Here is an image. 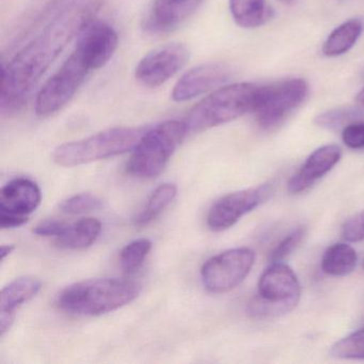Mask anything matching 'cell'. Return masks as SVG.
I'll use <instances>...</instances> for the list:
<instances>
[{
    "label": "cell",
    "mask_w": 364,
    "mask_h": 364,
    "mask_svg": "<svg viewBox=\"0 0 364 364\" xmlns=\"http://www.w3.org/2000/svg\"><path fill=\"white\" fill-rule=\"evenodd\" d=\"M363 31L361 21L349 20L336 27L323 46V53L327 57H338L344 55L355 46Z\"/></svg>",
    "instance_id": "obj_21"
},
{
    "label": "cell",
    "mask_w": 364,
    "mask_h": 364,
    "mask_svg": "<svg viewBox=\"0 0 364 364\" xmlns=\"http://www.w3.org/2000/svg\"><path fill=\"white\" fill-rule=\"evenodd\" d=\"M304 235H306V228L302 227V225L289 232V233L274 247V250L270 253V263L282 262L285 257H289V255L299 246L300 242L304 240Z\"/></svg>",
    "instance_id": "obj_26"
},
{
    "label": "cell",
    "mask_w": 364,
    "mask_h": 364,
    "mask_svg": "<svg viewBox=\"0 0 364 364\" xmlns=\"http://www.w3.org/2000/svg\"><path fill=\"white\" fill-rule=\"evenodd\" d=\"M67 223H63V221L58 220H46L42 221L41 223L37 225L33 229V233L37 234L39 236H55V237H59L65 233V230L68 228Z\"/></svg>",
    "instance_id": "obj_30"
},
{
    "label": "cell",
    "mask_w": 364,
    "mask_h": 364,
    "mask_svg": "<svg viewBox=\"0 0 364 364\" xmlns=\"http://www.w3.org/2000/svg\"><path fill=\"white\" fill-rule=\"evenodd\" d=\"M188 132L186 122L176 120L166 121L149 129L133 149L127 172L139 178H156Z\"/></svg>",
    "instance_id": "obj_5"
},
{
    "label": "cell",
    "mask_w": 364,
    "mask_h": 364,
    "mask_svg": "<svg viewBox=\"0 0 364 364\" xmlns=\"http://www.w3.org/2000/svg\"><path fill=\"white\" fill-rule=\"evenodd\" d=\"M343 238L347 242H359L364 240V210L358 213L345 221L341 231Z\"/></svg>",
    "instance_id": "obj_28"
},
{
    "label": "cell",
    "mask_w": 364,
    "mask_h": 364,
    "mask_svg": "<svg viewBox=\"0 0 364 364\" xmlns=\"http://www.w3.org/2000/svg\"><path fill=\"white\" fill-rule=\"evenodd\" d=\"M146 133L140 127H114L77 141L61 144L53 159L61 167H76L129 152Z\"/></svg>",
    "instance_id": "obj_4"
},
{
    "label": "cell",
    "mask_w": 364,
    "mask_h": 364,
    "mask_svg": "<svg viewBox=\"0 0 364 364\" xmlns=\"http://www.w3.org/2000/svg\"><path fill=\"white\" fill-rule=\"evenodd\" d=\"M203 0H154L146 18L144 28L152 33L173 31L191 18Z\"/></svg>",
    "instance_id": "obj_16"
},
{
    "label": "cell",
    "mask_w": 364,
    "mask_h": 364,
    "mask_svg": "<svg viewBox=\"0 0 364 364\" xmlns=\"http://www.w3.org/2000/svg\"><path fill=\"white\" fill-rule=\"evenodd\" d=\"M257 88L249 82L219 87L189 112L185 121L188 131H205L252 112Z\"/></svg>",
    "instance_id": "obj_3"
},
{
    "label": "cell",
    "mask_w": 364,
    "mask_h": 364,
    "mask_svg": "<svg viewBox=\"0 0 364 364\" xmlns=\"http://www.w3.org/2000/svg\"><path fill=\"white\" fill-rule=\"evenodd\" d=\"M140 289L139 284L125 279H89L65 287L57 297V304L70 314L99 316L131 304Z\"/></svg>",
    "instance_id": "obj_2"
},
{
    "label": "cell",
    "mask_w": 364,
    "mask_h": 364,
    "mask_svg": "<svg viewBox=\"0 0 364 364\" xmlns=\"http://www.w3.org/2000/svg\"><path fill=\"white\" fill-rule=\"evenodd\" d=\"M191 52L183 43H168L144 57L135 70V77L149 88H156L173 77L188 63Z\"/></svg>",
    "instance_id": "obj_11"
},
{
    "label": "cell",
    "mask_w": 364,
    "mask_h": 364,
    "mask_svg": "<svg viewBox=\"0 0 364 364\" xmlns=\"http://www.w3.org/2000/svg\"><path fill=\"white\" fill-rule=\"evenodd\" d=\"M41 287V281L33 277H21L12 281L0 294V312L16 313V309L35 297Z\"/></svg>",
    "instance_id": "obj_19"
},
{
    "label": "cell",
    "mask_w": 364,
    "mask_h": 364,
    "mask_svg": "<svg viewBox=\"0 0 364 364\" xmlns=\"http://www.w3.org/2000/svg\"><path fill=\"white\" fill-rule=\"evenodd\" d=\"M152 248V242L148 238H139L127 244L120 253V266L125 274L137 272Z\"/></svg>",
    "instance_id": "obj_24"
},
{
    "label": "cell",
    "mask_w": 364,
    "mask_h": 364,
    "mask_svg": "<svg viewBox=\"0 0 364 364\" xmlns=\"http://www.w3.org/2000/svg\"><path fill=\"white\" fill-rule=\"evenodd\" d=\"M90 72L82 58L72 53L60 69L40 89L36 99L38 116L48 118L63 109L75 97Z\"/></svg>",
    "instance_id": "obj_8"
},
{
    "label": "cell",
    "mask_w": 364,
    "mask_h": 364,
    "mask_svg": "<svg viewBox=\"0 0 364 364\" xmlns=\"http://www.w3.org/2000/svg\"><path fill=\"white\" fill-rule=\"evenodd\" d=\"M308 95V84L300 78L259 86L252 110L257 124L264 129L279 127L304 103Z\"/></svg>",
    "instance_id": "obj_7"
},
{
    "label": "cell",
    "mask_w": 364,
    "mask_h": 364,
    "mask_svg": "<svg viewBox=\"0 0 364 364\" xmlns=\"http://www.w3.org/2000/svg\"><path fill=\"white\" fill-rule=\"evenodd\" d=\"M103 0H72L52 22L1 70L0 107L14 114L24 107L50 65L80 35L101 8Z\"/></svg>",
    "instance_id": "obj_1"
},
{
    "label": "cell",
    "mask_w": 364,
    "mask_h": 364,
    "mask_svg": "<svg viewBox=\"0 0 364 364\" xmlns=\"http://www.w3.org/2000/svg\"><path fill=\"white\" fill-rule=\"evenodd\" d=\"M358 255L350 245L338 242L332 245L323 253L321 269L328 276L345 277L355 269Z\"/></svg>",
    "instance_id": "obj_20"
},
{
    "label": "cell",
    "mask_w": 364,
    "mask_h": 364,
    "mask_svg": "<svg viewBox=\"0 0 364 364\" xmlns=\"http://www.w3.org/2000/svg\"><path fill=\"white\" fill-rule=\"evenodd\" d=\"M272 193V186L265 184L255 188L235 191L220 198L210 208L206 220L208 228L214 232H223L230 229L242 217L264 203Z\"/></svg>",
    "instance_id": "obj_12"
},
{
    "label": "cell",
    "mask_w": 364,
    "mask_h": 364,
    "mask_svg": "<svg viewBox=\"0 0 364 364\" xmlns=\"http://www.w3.org/2000/svg\"><path fill=\"white\" fill-rule=\"evenodd\" d=\"M101 231L102 223L97 219H80L77 223L68 225L65 233L56 238L55 244L59 248L68 250L88 248L97 242Z\"/></svg>",
    "instance_id": "obj_17"
},
{
    "label": "cell",
    "mask_w": 364,
    "mask_h": 364,
    "mask_svg": "<svg viewBox=\"0 0 364 364\" xmlns=\"http://www.w3.org/2000/svg\"><path fill=\"white\" fill-rule=\"evenodd\" d=\"M39 186L29 178L10 181L0 191V227L14 229L28 221L29 215L41 203Z\"/></svg>",
    "instance_id": "obj_10"
},
{
    "label": "cell",
    "mask_w": 364,
    "mask_h": 364,
    "mask_svg": "<svg viewBox=\"0 0 364 364\" xmlns=\"http://www.w3.org/2000/svg\"><path fill=\"white\" fill-rule=\"evenodd\" d=\"M342 150L336 144H327L311 153L304 165L289 178L287 189L293 195L309 191L317 181L329 173L340 161Z\"/></svg>",
    "instance_id": "obj_15"
},
{
    "label": "cell",
    "mask_w": 364,
    "mask_h": 364,
    "mask_svg": "<svg viewBox=\"0 0 364 364\" xmlns=\"http://www.w3.org/2000/svg\"><path fill=\"white\" fill-rule=\"evenodd\" d=\"M178 193L176 185L166 183L155 189L154 193L149 198L148 203L142 212L136 217L135 225L144 227L157 218L166 208L173 201Z\"/></svg>",
    "instance_id": "obj_22"
},
{
    "label": "cell",
    "mask_w": 364,
    "mask_h": 364,
    "mask_svg": "<svg viewBox=\"0 0 364 364\" xmlns=\"http://www.w3.org/2000/svg\"><path fill=\"white\" fill-rule=\"evenodd\" d=\"M255 259V252L246 247L219 253L202 266V282L208 291L214 294L232 291L248 276Z\"/></svg>",
    "instance_id": "obj_9"
},
{
    "label": "cell",
    "mask_w": 364,
    "mask_h": 364,
    "mask_svg": "<svg viewBox=\"0 0 364 364\" xmlns=\"http://www.w3.org/2000/svg\"><path fill=\"white\" fill-rule=\"evenodd\" d=\"M342 140L351 150H364V120L347 125L342 131Z\"/></svg>",
    "instance_id": "obj_29"
},
{
    "label": "cell",
    "mask_w": 364,
    "mask_h": 364,
    "mask_svg": "<svg viewBox=\"0 0 364 364\" xmlns=\"http://www.w3.org/2000/svg\"><path fill=\"white\" fill-rule=\"evenodd\" d=\"M231 77V69L219 63H208L197 65L187 71L176 82L172 90V99L176 102H187L205 95L228 82Z\"/></svg>",
    "instance_id": "obj_14"
},
{
    "label": "cell",
    "mask_w": 364,
    "mask_h": 364,
    "mask_svg": "<svg viewBox=\"0 0 364 364\" xmlns=\"http://www.w3.org/2000/svg\"><path fill=\"white\" fill-rule=\"evenodd\" d=\"M330 353L338 359L364 360V328L341 338Z\"/></svg>",
    "instance_id": "obj_25"
},
{
    "label": "cell",
    "mask_w": 364,
    "mask_h": 364,
    "mask_svg": "<svg viewBox=\"0 0 364 364\" xmlns=\"http://www.w3.org/2000/svg\"><path fill=\"white\" fill-rule=\"evenodd\" d=\"M16 318V313L0 312V336H5L6 332L11 328Z\"/></svg>",
    "instance_id": "obj_31"
},
{
    "label": "cell",
    "mask_w": 364,
    "mask_h": 364,
    "mask_svg": "<svg viewBox=\"0 0 364 364\" xmlns=\"http://www.w3.org/2000/svg\"><path fill=\"white\" fill-rule=\"evenodd\" d=\"M279 1L283 4H291L293 3L294 0H279Z\"/></svg>",
    "instance_id": "obj_34"
},
{
    "label": "cell",
    "mask_w": 364,
    "mask_h": 364,
    "mask_svg": "<svg viewBox=\"0 0 364 364\" xmlns=\"http://www.w3.org/2000/svg\"><path fill=\"white\" fill-rule=\"evenodd\" d=\"M102 201L91 193H80L65 200L60 204V210L65 214H82L101 208Z\"/></svg>",
    "instance_id": "obj_27"
},
{
    "label": "cell",
    "mask_w": 364,
    "mask_h": 364,
    "mask_svg": "<svg viewBox=\"0 0 364 364\" xmlns=\"http://www.w3.org/2000/svg\"><path fill=\"white\" fill-rule=\"evenodd\" d=\"M355 100H357L358 103L361 104L362 106H364V88L362 89L359 93H358Z\"/></svg>",
    "instance_id": "obj_33"
},
{
    "label": "cell",
    "mask_w": 364,
    "mask_h": 364,
    "mask_svg": "<svg viewBox=\"0 0 364 364\" xmlns=\"http://www.w3.org/2000/svg\"><path fill=\"white\" fill-rule=\"evenodd\" d=\"M363 267H364V262H363Z\"/></svg>",
    "instance_id": "obj_35"
},
{
    "label": "cell",
    "mask_w": 364,
    "mask_h": 364,
    "mask_svg": "<svg viewBox=\"0 0 364 364\" xmlns=\"http://www.w3.org/2000/svg\"><path fill=\"white\" fill-rule=\"evenodd\" d=\"M16 249V247L14 246V245H4V246H1V251H0V255H1V259H5L6 257H8V255H11L12 251Z\"/></svg>",
    "instance_id": "obj_32"
},
{
    "label": "cell",
    "mask_w": 364,
    "mask_h": 364,
    "mask_svg": "<svg viewBox=\"0 0 364 364\" xmlns=\"http://www.w3.org/2000/svg\"><path fill=\"white\" fill-rule=\"evenodd\" d=\"M119 37L114 27L102 21L89 22L77 36L76 53L90 71L105 67L118 48Z\"/></svg>",
    "instance_id": "obj_13"
},
{
    "label": "cell",
    "mask_w": 364,
    "mask_h": 364,
    "mask_svg": "<svg viewBox=\"0 0 364 364\" xmlns=\"http://www.w3.org/2000/svg\"><path fill=\"white\" fill-rule=\"evenodd\" d=\"M301 296V287L294 270L282 262L270 263L259 277L257 296L249 304L255 318H272L291 312Z\"/></svg>",
    "instance_id": "obj_6"
},
{
    "label": "cell",
    "mask_w": 364,
    "mask_h": 364,
    "mask_svg": "<svg viewBox=\"0 0 364 364\" xmlns=\"http://www.w3.org/2000/svg\"><path fill=\"white\" fill-rule=\"evenodd\" d=\"M364 119V112L358 107H340L328 110L315 118V124L321 129L336 131L343 129L351 123Z\"/></svg>",
    "instance_id": "obj_23"
},
{
    "label": "cell",
    "mask_w": 364,
    "mask_h": 364,
    "mask_svg": "<svg viewBox=\"0 0 364 364\" xmlns=\"http://www.w3.org/2000/svg\"><path fill=\"white\" fill-rule=\"evenodd\" d=\"M234 22L242 28H257L272 18L266 0H229Z\"/></svg>",
    "instance_id": "obj_18"
}]
</instances>
